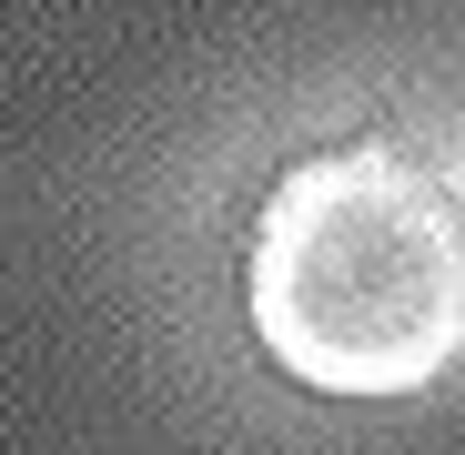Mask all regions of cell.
I'll list each match as a JSON object with an SVG mask.
<instances>
[{"mask_svg": "<svg viewBox=\"0 0 465 455\" xmlns=\"http://www.w3.org/2000/svg\"><path fill=\"white\" fill-rule=\"evenodd\" d=\"M243 324L303 395H425L465 354V223L395 132L293 152L243 233Z\"/></svg>", "mask_w": 465, "mask_h": 455, "instance_id": "cell-1", "label": "cell"}]
</instances>
